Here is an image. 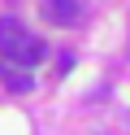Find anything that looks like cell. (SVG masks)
<instances>
[{"mask_svg": "<svg viewBox=\"0 0 130 135\" xmlns=\"http://www.w3.org/2000/svg\"><path fill=\"white\" fill-rule=\"evenodd\" d=\"M0 57H9V65L30 70L43 61V39L30 35L17 18H0Z\"/></svg>", "mask_w": 130, "mask_h": 135, "instance_id": "obj_1", "label": "cell"}, {"mask_svg": "<svg viewBox=\"0 0 130 135\" xmlns=\"http://www.w3.org/2000/svg\"><path fill=\"white\" fill-rule=\"evenodd\" d=\"M87 13V0H43V18L52 26H78Z\"/></svg>", "mask_w": 130, "mask_h": 135, "instance_id": "obj_2", "label": "cell"}, {"mask_svg": "<svg viewBox=\"0 0 130 135\" xmlns=\"http://www.w3.org/2000/svg\"><path fill=\"white\" fill-rule=\"evenodd\" d=\"M0 79H4L13 91H30V79H26L22 70H9V65H0Z\"/></svg>", "mask_w": 130, "mask_h": 135, "instance_id": "obj_3", "label": "cell"}]
</instances>
